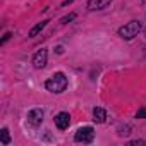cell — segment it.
Returning a JSON list of instances; mask_svg holds the SVG:
<instances>
[{
    "label": "cell",
    "instance_id": "cell-1",
    "mask_svg": "<svg viewBox=\"0 0 146 146\" xmlns=\"http://www.w3.org/2000/svg\"><path fill=\"white\" fill-rule=\"evenodd\" d=\"M45 88L50 93H62V91H65V88H67V78H65V74H64V72H55L52 78L46 79Z\"/></svg>",
    "mask_w": 146,
    "mask_h": 146
},
{
    "label": "cell",
    "instance_id": "cell-2",
    "mask_svg": "<svg viewBox=\"0 0 146 146\" xmlns=\"http://www.w3.org/2000/svg\"><path fill=\"white\" fill-rule=\"evenodd\" d=\"M141 31V23L139 21H131L127 24H124L119 29V36L122 40H132L134 36H137V33Z\"/></svg>",
    "mask_w": 146,
    "mask_h": 146
},
{
    "label": "cell",
    "instance_id": "cell-3",
    "mask_svg": "<svg viewBox=\"0 0 146 146\" xmlns=\"http://www.w3.org/2000/svg\"><path fill=\"white\" fill-rule=\"evenodd\" d=\"M74 139H76L78 143H91V141L95 139V129H93V127H90V125L81 127V129H78V132H76Z\"/></svg>",
    "mask_w": 146,
    "mask_h": 146
},
{
    "label": "cell",
    "instance_id": "cell-4",
    "mask_svg": "<svg viewBox=\"0 0 146 146\" xmlns=\"http://www.w3.org/2000/svg\"><path fill=\"white\" fill-rule=\"evenodd\" d=\"M43 110L41 108H33V110H29V113H28V124L29 125H33V127H38V125H41V122H43Z\"/></svg>",
    "mask_w": 146,
    "mask_h": 146
},
{
    "label": "cell",
    "instance_id": "cell-5",
    "mask_svg": "<svg viewBox=\"0 0 146 146\" xmlns=\"http://www.w3.org/2000/svg\"><path fill=\"white\" fill-rule=\"evenodd\" d=\"M46 60H48V52H46L45 48L38 50V52L35 53V57H33V65H35V69H43V67L46 65Z\"/></svg>",
    "mask_w": 146,
    "mask_h": 146
},
{
    "label": "cell",
    "instance_id": "cell-6",
    "mask_svg": "<svg viewBox=\"0 0 146 146\" xmlns=\"http://www.w3.org/2000/svg\"><path fill=\"white\" fill-rule=\"evenodd\" d=\"M69 124H70V115H69L67 112H60V113L55 115V125H57L60 131H65V129L69 127Z\"/></svg>",
    "mask_w": 146,
    "mask_h": 146
},
{
    "label": "cell",
    "instance_id": "cell-7",
    "mask_svg": "<svg viewBox=\"0 0 146 146\" xmlns=\"http://www.w3.org/2000/svg\"><path fill=\"white\" fill-rule=\"evenodd\" d=\"M112 4V0H90L88 2V9L90 11H103Z\"/></svg>",
    "mask_w": 146,
    "mask_h": 146
},
{
    "label": "cell",
    "instance_id": "cell-8",
    "mask_svg": "<svg viewBox=\"0 0 146 146\" xmlns=\"http://www.w3.org/2000/svg\"><path fill=\"white\" fill-rule=\"evenodd\" d=\"M105 119H107V112H105V108H102V107H95V108H93V120L98 122V124H103Z\"/></svg>",
    "mask_w": 146,
    "mask_h": 146
},
{
    "label": "cell",
    "instance_id": "cell-9",
    "mask_svg": "<svg viewBox=\"0 0 146 146\" xmlns=\"http://www.w3.org/2000/svg\"><path fill=\"white\" fill-rule=\"evenodd\" d=\"M46 24H48V21H41V23H38V24H36L35 28H31V31H29V36H31V38L38 36V35H40V33L43 31V28H45Z\"/></svg>",
    "mask_w": 146,
    "mask_h": 146
},
{
    "label": "cell",
    "instance_id": "cell-10",
    "mask_svg": "<svg viewBox=\"0 0 146 146\" xmlns=\"http://www.w3.org/2000/svg\"><path fill=\"white\" fill-rule=\"evenodd\" d=\"M0 143H2V144H9L11 143V134H9L7 127H4L2 131H0Z\"/></svg>",
    "mask_w": 146,
    "mask_h": 146
},
{
    "label": "cell",
    "instance_id": "cell-11",
    "mask_svg": "<svg viewBox=\"0 0 146 146\" xmlns=\"http://www.w3.org/2000/svg\"><path fill=\"white\" fill-rule=\"evenodd\" d=\"M136 117H137V119H146V107L139 108V110H137V113H136Z\"/></svg>",
    "mask_w": 146,
    "mask_h": 146
},
{
    "label": "cell",
    "instance_id": "cell-12",
    "mask_svg": "<svg viewBox=\"0 0 146 146\" xmlns=\"http://www.w3.org/2000/svg\"><path fill=\"white\" fill-rule=\"evenodd\" d=\"M74 17H76V14H74V12H72V14H69V16H65V17H64V19H62L60 23H62V24H67V23H70V21H72V19H74Z\"/></svg>",
    "mask_w": 146,
    "mask_h": 146
},
{
    "label": "cell",
    "instance_id": "cell-13",
    "mask_svg": "<svg viewBox=\"0 0 146 146\" xmlns=\"http://www.w3.org/2000/svg\"><path fill=\"white\" fill-rule=\"evenodd\" d=\"M11 36H12V35H11V33H5V36H4V38H2V41H0V43H2V45H4V43H5V41H7V40H9V38H11Z\"/></svg>",
    "mask_w": 146,
    "mask_h": 146
},
{
    "label": "cell",
    "instance_id": "cell-14",
    "mask_svg": "<svg viewBox=\"0 0 146 146\" xmlns=\"http://www.w3.org/2000/svg\"><path fill=\"white\" fill-rule=\"evenodd\" d=\"M129 144H131V146H136V144H144V141H131Z\"/></svg>",
    "mask_w": 146,
    "mask_h": 146
},
{
    "label": "cell",
    "instance_id": "cell-15",
    "mask_svg": "<svg viewBox=\"0 0 146 146\" xmlns=\"http://www.w3.org/2000/svg\"><path fill=\"white\" fill-rule=\"evenodd\" d=\"M72 2H74V0H64L62 5H64V7H67V5H69V4H72Z\"/></svg>",
    "mask_w": 146,
    "mask_h": 146
},
{
    "label": "cell",
    "instance_id": "cell-16",
    "mask_svg": "<svg viewBox=\"0 0 146 146\" xmlns=\"http://www.w3.org/2000/svg\"><path fill=\"white\" fill-rule=\"evenodd\" d=\"M143 53H144V57H146V45L143 46Z\"/></svg>",
    "mask_w": 146,
    "mask_h": 146
},
{
    "label": "cell",
    "instance_id": "cell-17",
    "mask_svg": "<svg viewBox=\"0 0 146 146\" xmlns=\"http://www.w3.org/2000/svg\"><path fill=\"white\" fill-rule=\"evenodd\" d=\"M144 36H146V28H144Z\"/></svg>",
    "mask_w": 146,
    "mask_h": 146
}]
</instances>
